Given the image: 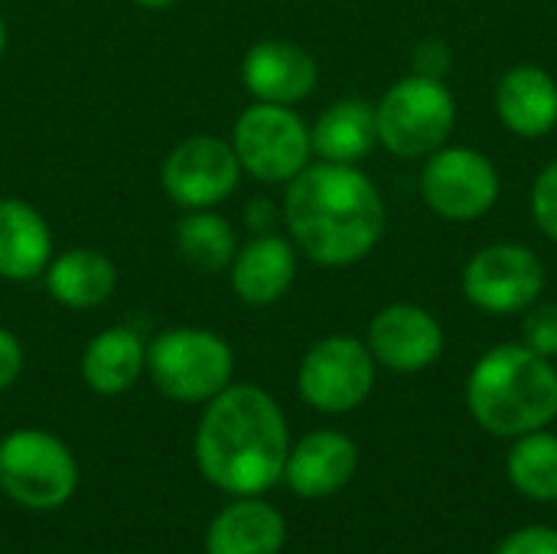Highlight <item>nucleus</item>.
Returning a JSON list of instances; mask_svg holds the SVG:
<instances>
[{
    "label": "nucleus",
    "instance_id": "5701e85b",
    "mask_svg": "<svg viewBox=\"0 0 557 554\" xmlns=\"http://www.w3.org/2000/svg\"><path fill=\"white\" fill-rule=\"evenodd\" d=\"M509 480L512 487L535 500V503H555L557 500V438L555 434H522L519 444L509 454Z\"/></svg>",
    "mask_w": 557,
    "mask_h": 554
},
{
    "label": "nucleus",
    "instance_id": "c85d7f7f",
    "mask_svg": "<svg viewBox=\"0 0 557 554\" xmlns=\"http://www.w3.org/2000/svg\"><path fill=\"white\" fill-rule=\"evenodd\" d=\"M131 3H137V7H144V10H166V7H173L176 0H131Z\"/></svg>",
    "mask_w": 557,
    "mask_h": 554
},
{
    "label": "nucleus",
    "instance_id": "9b49d317",
    "mask_svg": "<svg viewBox=\"0 0 557 554\" xmlns=\"http://www.w3.org/2000/svg\"><path fill=\"white\" fill-rule=\"evenodd\" d=\"M542 261L522 245H493L473 255L463 271L467 297L490 313H516L535 304L542 294Z\"/></svg>",
    "mask_w": 557,
    "mask_h": 554
},
{
    "label": "nucleus",
    "instance_id": "4468645a",
    "mask_svg": "<svg viewBox=\"0 0 557 554\" xmlns=\"http://www.w3.org/2000/svg\"><path fill=\"white\" fill-rule=\"evenodd\" d=\"M359 467L356 444L339 431H313L290 447L284 480L304 500H323L339 493Z\"/></svg>",
    "mask_w": 557,
    "mask_h": 554
},
{
    "label": "nucleus",
    "instance_id": "dca6fc26",
    "mask_svg": "<svg viewBox=\"0 0 557 554\" xmlns=\"http://www.w3.org/2000/svg\"><path fill=\"white\" fill-rule=\"evenodd\" d=\"M284 542L287 526L281 513L255 496H242L212 519L206 554H281Z\"/></svg>",
    "mask_w": 557,
    "mask_h": 554
},
{
    "label": "nucleus",
    "instance_id": "bb28decb",
    "mask_svg": "<svg viewBox=\"0 0 557 554\" xmlns=\"http://www.w3.org/2000/svg\"><path fill=\"white\" fill-rule=\"evenodd\" d=\"M20 372H23V346L10 330L0 327V392L10 389L20 379Z\"/></svg>",
    "mask_w": 557,
    "mask_h": 554
},
{
    "label": "nucleus",
    "instance_id": "a878e982",
    "mask_svg": "<svg viewBox=\"0 0 557 554\" xmlns=\"http://www.w3.org/2000/svg\"><path fill=\"white\" fill-rule=\"evenodd\" d=\"M496 554H557V529L548 526H529L503 539Z\"/></svg>",
    "mask_w": 557,
    "mask_h": 554
},
{
    "label": "nucleus",
    "instance_id": "b1692460",
    "mask_svg": "<svg viewBox=\"0 0 557 554\" xmlns=\"http://www.w3.org/2000/svg\"><path fill=\"white\" fill-rule=\"evenodd\" d=\"M522 336L525 346L539 356H557V307L555 304H542L535 307L525 323H522Z\"/></svg>",
    "mask_w": 557,
    "mask_h": 554
},
{
    "label": "nucleus",
    "instance_id": "393cba45",
    "mask_svg": "<svg viewBox=\"0 0 557 554\" xmlns=\"http://www.w3.org/2000/svg\"><path fill=\"white\" fill-rule=\"evenodd\" d=\"M532 212H535L539 229L557 238V163H552L539 176V183L532 189Z\"/></svg>",
    "mask_w": 557,
    "mask_h": 554
},
{
    "label": "nucleus",
    "instance_id": "f257e3e1",
    "mask_svg": "<svg viewBox=\"0 0 557 554\" xmlns=\"http://www.w3.org/2000/svg\"><path fill=\"white\" fill-rule=\"evenodd\" d=\"M287 454L284 411L264 389L228 385L206 402L196 428V464L212 487L232 496H261L284 477Z\"/></svg>",
    "mask_w": 557,
    "mask_h": 554
},
{
    "label": "nucleus",
    "instance_id": "39448f33",
    "mask_svg": "<svg viewBox=\"0 0 557 554\" xmlns=\"http://www.w3.org/2000/svg\"><path fill=\"white\" fill-rule=\"evenodd\" d=\"M75 487V457L49 431L20 428L0 441V490L23 509H59L72 500Z\"/></svg>",
    "mask_w": 557,
    "mask_h": 554
},
{
    "label": "nucleus",
    "instance_id": "20e7f679",
    "mask_svg": "<svg viewBox=\"0 0 557 554\" xmlns=\"http://www.w3.org/2000/svg\"><path fill=\"white\" fill-rule=\"evenodd\" d=\"M160 395L173 402H209L232 385V346L209 330L176 327L147 343V369Z\"/></svg>",
    "mask_w": 557,
    "mask_h": 554
},
{
    "label": "nucleus",
    "instance_id": "1a4fd4ad",
    "mask_svg": "<svg viewBox=\"0 0 557 554\" xmlns=\"http://www.w3.org/2000/svg\"><path fill=\"white\" fill-rule=\"evenodd\" d=\"M163 189L183 209H212L225 202L238 180L242 163L232 140L212 134H193L180 140L163 160Z\"/></svg>",
    "mask_w": 557,
    "mask_h": 554
},
{
    "label": "nucleus",
    "instance_id": "423d86ee",
    "mask_svg": "<svg viewBox=\"0 0 557 554\" xmlns=\"http://www.w3.org/2000/svg\"><path fill=\"white\" fill-rule=\"evenodd\" d=\"M457 108L454 95L441 85V78L411 75L392 85L375 108L379 140L398 157H428L434 153L454 131Z\"/></svg>",
    "mask_w": 557,
    "mask_h": 554
},
{
    "label": "nucleus",
    "instance_id": "a211bd4d",
    "mask_svg": "<svg viewBox=\"0 0 557 554\" xmlns=\"http://www.w3.org/2000/svg\"><path fill=\"white\" fill-rule=\"evenodd\" d=\"M46 291L55 304L69 310H91L104 304L117 287V268L108 255L95 248H72L55 255L46 271Z\"/></svg>",
    "mask_w": 557,
    "mask_h": 554
},
{
    "label": "nucleus",
    "instance_id": "9d476101",
    "mask_svg": "<svg viewBox=\"0 0 557 554\" xmlns=\"http://www.w3.org/2000/svg\"><path fill=\"white\" fill-rule=\"evenodd\" d=\"M421 193L437 216L467 222L490 212L499 193V176L483 153L454 147L428 160L421 173Z\"/></svg>",
    "mask_w": 557,
    "mask_h": 554
},
{
    "label": "nucleus",
    "instance_id": "f8f14e48",
    "mask_svg": "<svg viewBox=\"0 0 557 554\" xmlns=\"http://www.w3.org/2000/svg\"><path fill=\"white\" fill-rule=\"evenodd\" d=\"M444 349L441 323L411 304L385 307L369 327V353L392 372H421Z\"/></svg>",
    "mask_w": 557,
    "mask_h": 554
},
{
    "label": "nucleus",
    "instance_id": "4be33fe9",
    "mask_svg": "<svg viewBox=\"0 0 557 554\" xmlns=\"http://www.w3.org/2000/svg\"><path fill=\"white\" fill-rule=\"evenodd\" d=\"M238 251L235 229L209 209H189L176 222V255L199 274H219L232 268Z\"/></svg>",
    "mask_w": 557,
    "mask_h": 554
},
{
    "label": "nucleus",
    "instance_id": "2eb2a0df",
    "mask_svg": "<svg viewBox=\"0 0 557 554\" xmlns=\"http://www.w3.org/2000/svg\"><path fill=\"white\" fill-rule=\"evenodd\" d=\"M228 271H232V291L238 300L251 307H268L290 291L294 274H297V255L290 242L264 232L235 251V261Z\"/></svg>",
    "mask_w": 557,
    "mask_h": 554
},
{
    "label": "nucleus",
    "instance_id": "7ed1b4c3",
    "mask_svg": "<svg viewBox=\"0 0 557 554\" xmlns=\"http://www.w3.org/2000/svg\"><path fill=\"white\" fill-rule=\"evenodd\" d=\"M467 402L490 434L522 438L557 418V372L529 346H499L476 362Z\"/></svg>",
    "mask_w": 557,
    "mask_h": 554
},
{
    "label": "nucleus",
    "instance_id": "412c9836",
    "mask_svg": "<svg viewBox=\"0 0 557 554\" xmlns=\"http://www.w3.org/2000/svg\"><path fill=\"white\" fill-rule=\"evenodd\" d=\"M379 140L375 108L362 98H346L326 108L310 131V147L326 163H346L352 167L362 160Z\"/></svg>",
    "mask_w": 557,
    "mask_h": 554
},
{
    "label": "nucleus",
    "instance_id": "cd10ccee",
    "mask_svg": "<svg viewBox=\"0 0 557 554\" xmlns=\"http://www.w3.org/2000/svg\"><path fill=\"white\" fill-rule=\"evenodd\" d=\"M414 65H418V72H421V75H428V78H441V75H444V69L450 65L447 46H444V42H424V46H418V52H414Z\"/></svg>",
    "mask_w": 557,
    "mask_h": 554
},
{
    "label": "nucleus",
    "instance_id": "f03ea898",
    "mask_svg": "<svg viewBox=\"0 0 557 554\" xmlns=\"http://www.w3.org/2000/svg\"><path fill=\"white\" fill-rule=\"evenodd\" d=\"M284 219L300 251L323 268L356 264L385 229L379 189L359 170L326 160L287 183Z\"/></svg>",
    "mask_w": 557,
    "mask_h": 554
},
{
    "label": "nucleus",
    "instance_id": "f3484780",
    "mask_svg": "<svg viewBox=\"0 0 557 554\" xmlns=\"http://www.w3.org/2000/svg\"><path fill=\"white\" fill-rule=\"evenodd\" d=\"M52 261V229L23 199H0V278L33 281Z\"/></svg>",
    "mask_w": 557,
    "mask_h": 554
},
{
    "label": "nucleus",
    "instance_id": "c756f323",
    "mask_svg": "<svg viewBox=\"0 0 557 554\" xmlns=\"http://www.w3.org/2000/svg\"><path fill=\"white\" fill-rule=\"evenodd\" d=\"M3 49H7V20L0 16V56H3Z\"/></svg>",
    "mask_w": 557,
    "mask_h": 554
},
{
    "label": "nucleus",
    "instance_id": "aec40b11",
    "mask_svg": "<svg viewBox=\"0 0 557 554\" xmlns=\"http://www.w3.org/2000/svg\"><path fill=\"white\" fill-rule=\"evenodd\" d=\"M499 118L519 137H542L557 124L555 78L535 65L512 69L496 91Z\"/></svg>",
    "mask_w": 557,
    "mask_h": 554
},
{
    "label": "nucleus",
    "instance_id": "6e6552de",
    "mask_svg": "<svg viewBox=\"0 0 557 554\" xmlns=\"http://www.w3.org/2000/svg\"><path fill=\"white\" fill-rule=\"evenodd\" d=\"M307 405L326 415L359 408L375 385V359L356 336H326L300 362L297 376Z\"/></svg>",
    "mask_w": 557,
    "mask_h": 554
},
{
    "label": "nucleus",
    "instance_id": "ddd939ff",
    "mask_svg": "<svg viewBox=\"0 0 557 554\" xmlns=\"http://www.w3.org/2000/svg\"><path fill=\"white\" fill-rule=\"evenodd\" d=\"M317 59L287 39H264L255 42L242 62L245 88L268 104H297L317 88Z\"/></svg>",
    "mask_w": 557,
    "mask_h": 554
},
{
    "label": "nucleus",
    "instance_id": "0eeeda50",
    "mask_svg": "<svg viewBox=\"0 0 557 554\" xmlns=\"http://www.w3.org/2000/svg\"><path fill=\"white\" fill-rule=\"evenodd\" d=\"M232 147L242 170L261 183H290L313 153L310 131L300 114L287 104L268 101H255L238 114Z\"/></svg>",
    "mask_w": 557,
    "mask_h": 554
},
{
    "label": "nucleus",
    "instance_id": "6ab92c4d",
    "mask_svg": "<svg viewBox=\"0 0 557 554\" xmlns=\"http://www.w3.org/2000/svg\"><path fill=\"white\" fill-rule=\"evenodd\" d=\"M147 369V343L131 327H111L88 340L82 353V379L98 395H124Z\"/></svg>",
    "mask_w": 557,
    "mask_h": 554
}]
</instances>
